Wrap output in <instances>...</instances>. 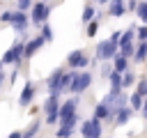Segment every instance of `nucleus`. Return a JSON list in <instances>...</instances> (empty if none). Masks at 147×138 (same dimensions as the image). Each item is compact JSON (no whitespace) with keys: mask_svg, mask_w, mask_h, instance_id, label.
Here are the masks:
<instances>
[{"mask_svg":"<svg viewBox=\"0 0 147 138\" xmlns=\"http://www.w3.org/2000/svg\"><path fill=\"white\" fill-rule=\"evenodd\" d=\"M23 60H25V41H23V39H16V41L2 53V57H0L2 67H5V64H18V67H21Z\"/></svg>","mask_w":147,"mask_h":138,"instance_id":"obj_1","label":"nucleus"},{"mask_svg":"<svg viewBox=\"0 0 147 138\" xmlns=\"http://www.w3.org/2000/svg\"><path fill=\"white\" fill-rule=\"evenodd\" d=\"M60 97L57 92H48L46 101H44V113H46V124H57L60 122Z\"/></svg>","mask_w":147,"mask_h":138,"instance_id":"obj_2","label":"nucleus"},{"mask_svg":"<svg viewBox=\"0 0 147 138\" xmlns=\"http://www.w3.org/2000/svg\"><path fill=\"white\" fill-rule=\"evenodd\" d=\"M48 16H51V5H48L46 0L32 2V7H30V23H32V25L41 28V25L48 21Z\"/></svg>","mask_w":147,"mask_h":138,"instance_id":"obj_3","label":"nucleus"},{"mask_svg":"<svg viewBox=\"0 0 147 138\" xmlns=\"http://www.w3.org/2000/svg\"><path fill=\"white\" fill-rule=\"evenodd\" d=\"M94 76L87 69H74V78H71V94H83L90 85H92Z\"/></svg>","mask_w":147,"mask_h":138,"instance_id":"obj_4","label":"nucleus"},{"mask_svg":"<svg viewBox=\"0 0 147 138\" xmlns=\"http://www.w3.org/2000/svg\"><path fill=\"white\" fill-rule=\"evenodd\" d=\"M119 51V44L115 41V39H106V41H99L96 44V51H94V57L99 60V62H108V60H113L115 57V53Z\"/></svg>","mask_w":147,"mask_h":138,"instance_id":"obj_5","label":"nucleus"},{"mask_svg":"<svg viewBox=\"0 0 147 138\" xmlns=\"http://www.w3.org/2000/svg\"><path fill=\"white\" fill-rule=\"evenodd\" d=\"M101 133H103V120L92 115V117L80 122V136L83 138H101Z\"/></svg>","mask_w":147,"mask_h":138,"instance_id":"obj_6","label":"nucleus"},{"mask_svg":"<svg viewBox=\"0 0 147 138\" xmlns=\"http://www.w3.org/2000/svg\"><path fill=\"white\" fill-rule=\"evenodd\" d=\"M9 25L18 32V34H25V30H28V25H32L30 23V18H28V12H21V9H11V18H9Z\"/></svg>","mask_w":147,"mask_h":138,"instance_id":"obj_7","label":"nucleus"},{"mask_svg":"<svg viewBox=\"0 0 147 138\" xmlns=\"http://www.w3.org/2000/svg\"><path fill=\"white\" fill-rule=\"evenodd\" d=\"M67 69H85L87 64H90V57L85 55V51L83 48H76V51H71L69 55H67Z\"/></svg>","mask_w":147,"mask_h":138,"instance_id":"obj_8","label":"nucleus"},{"mask_svg":"<svg viewBox=\"0 0 147 138\" xmlns=\"http://www.w3.org/2000/svg\"><path fill=\"white\" fill-rule=\"evenodd\" d=\"M67 69L64 67H57L55 71H51V76L46 78V90L48 92H57L60 94V87H62V78H64Z\"/></svg>","mask_w":147,"mask_h":138,"instance_id":"obj_9","label":"nucleus"},{"mask_svg":"<svg viewBox=\"0 0 147 138\" xmlns=\"http://www.w3.org/2000/svg\"><path fill=\"white\" fill-rule=\"evenodd\" d=\"M103 101L113 108V113H117L122 106H126V103H129V97L124 94V90H122V92H108V94L103 97Z\"/></svg>","mask_w":147,"mask_h":138,"instance_id":"obj_10","label":"nucleus"},{"mask_svg":"<svg viewBox=\"0 0 147 138\" xmlns=\"http://www.w3.org/2000/svg\"><path fill=\"white\" fill-rule=\"evenodd\" d=\"M78 94H74V97H69V99H64L62 103H60V120H67V117H71V115H76L78 113Z\"/></svg>","mask_w":147,"mask_h":138,"instance_id":"obj_11","label":"nucleus"},{"mask_svg":"<svg viewBox=\"0 0 147 138\" xmlns=\"http://www.w3.org/2000/svg\"><path fill=\"white\" fill-rule=\"evenodd\" d=\"M34 92H37L34 83H32V80H28V83L23 85V90H21V97H18V106H21V108H28V106L34 101Z\"/></svg>","mask_w":147,"mask_h":138,"instance_id":"obj_12","label":"nucleus"},{"mask_svg":"<svg viewBox=\"0 0 147 138\" xmlns=\"http://www.w3.org/2000/svg\"><path fill=\"white\" fill-rule=\"evenodd\" d=\"M44 44H46V39L41 37V32H39V34H34L32 39H28V41H25V60H30V57H32V55L44 46Z\"/></svg>","mask_w":147,"mask_h":138,"instance_id":"obj_13","label":"nucleus"},{"mask_svg":"<svg viewBox=\"0 0 147 138\" xmlns=\"http://www.w3.org/2000/svg\"><path fill=\"white\" fill-rule=\"evenodd\" d=\"M92 115H94V117H99V120H103V122H106V120H115L113 108H110V106H108L103 99H101V101L94 106V113H92Z\"/></svg>","mask_w":147,"mask_h":138,"instance_id":"obj_14","label":"nucleus"},{"mask_svg":"<svg viewBox=\"0 0 147 138\" xmlns=\"http://www.w3.org/2000/svg\"><path fill=\"white\" fill-rule=\"evenodd\" d=\"M133 113H136V110H133L129 103H126V106H122V108L115 113V120H113V122H115V126H124V124L133 117Z\"/></svg>","mask_w":147,"mask_h":138,"instance_id":"obj_15","label":"nucleus"},{"mask_svg":"<svg viewBox=\"0 0 147 138\" xmlns=\"http://www.w3.org/2000/svg\"><path fill=\"white\" fill-rule=\"evenodd\" d=\"M108 14L110 16H124L126 14V0H110L108 2Z\"/></svg>","mask_w":147,"mask_h":138,"instance_id":"obj_16","label":"nucleus"},{"mask_svg":"<svg viewBox=\"0 0 147 138\" xmlns=\"http://www.w3.org/2000/svg\"><path fill=\"white\" fill-rule=\"evenodd\" d=\"M101 18H103V14L96 12V16H94L92 21H87V28H85V34H87V37H96V32H99V28H101Z\"/></svg>","mask_w":147,"mask_h":138,"instance_id":"obj_17","label":"nucleus"},{"mask_svg":"<svg viewBox=\"0 0 147 138\" xmlns=\"http://www.w3.org/2000/svg\"><path fill=\"white\" fill-rule=\"evenodd\" d=\"M129 60H131V57H126V55H122V53L117 51L115 57H113V69L119 71V74H124V71L129 69Z\"/></svg>","mask_w":147,"mask_h":138,"instance_id":"obj_18","label":"nucleus"},{"mask_svg":"<svg viewBox=\"0 0 147 138\" xmlns=\"http://www.w3.org/2000/svg\"><path fill=\"white\" fill-rule=\"evenodd\" d=\"M108 83H110V92H122L124 90V85H122V74L119 71H110V76H108Z\"/></svg>","mask_w":147,"mask_h":138,"instance_id":"obj_19","label":"nucleus"},{"mask_svg":"<svg viewBox=\"0 0 147 138\" xmlns=\"http://www.w3.org/2000/svg\"><path fill=\"white\" fill-rule=\"evenodd\" d=\"M133 62H138V64L147 62V44H145V41H136V53H133Z\"/></svg>","mask_w":147,"mask_h":138,"instance_id":"obj_20","label":"nucleus"},{"mask_svg":"<svg viewBox=\"0 0 147 138\" xmlns=\"http://www.w3.org/2000/svg\"><path fill=\"white\" fill-rule=\"evenodd\" d=\"M131 44H136V28L124 30L122 37H119V48H122V46H131Z\"/></svg>","mask_w":147,"mask_h":138,"instance_id":"obj_21","label":"nucleus"},{"mask_svg":"<svg viewBox=\"0 0 147 138\" xmlns=\"http://www.w3.org/2000/svg\"><path fill=\"white\" fill-rule=\"evenodd\" d=\"M142 101H145V97H142V94H138L136 90L129 94V106H131L136 113H140V108H142Z\"/></svg>","mask_w":147,"mask_h":138,"instance_id":"obj_22","label":"nucleus"},{"mask_svg":"<svg viewBox=\"0 0 147 138\" xmlns=\"http://www.w3.org/2000/svg\"><path fill=\"white\" fill-rule=\"evenodd\" d=\"M96 16V7L92 5V2H87L85 7H83V14H80V23H87V21H92Z\"/></svg>","mask_w":147,"mask_h":138,"instance_id":"obj_23","label":"nucleus"},{"mask_svg":"<svg viewBox=\"0 0 147 138\" xmlns=\"http://www.w3.org/2000/svg\"><path fill=\"white\" fill-rule=\"evenodd\" d=\"M39 126H41V120H32V122H30V126L23 131V138H34V136H37V131H39Z\"/></svg>","mask_w":147,"mask_h":138,"instance_id":"obj_24","label":"nucleus"},{"mask_svg":"<svg viewBox=\"0 0 147 138\" xmlns=\"http://www.w3.org/2000/svg\"><path fill=\"white\" fill-rule=\"evenodd\" d=\"M122 85H124V90H126V87H136V74L126 69V71L122 74Z\"/></svg>","mask_w":147,"mask_h":138,"instance_id":"obj_25","label":"nucleus"},{"mask_svg":"<svg viewBox=\"0 0 147 138\" xmlns=\"http://www.w3.org/2000/svg\"><path fill=\"white\" fill-rule=\"evenodd\" d=\"M39 32H41V37L46 39V44H51V41H53V37H55V34H53V28H51V23H48V21L39 28Z\"/></svg>","mask_w":147,"mask_h":138,"instance_id":"obj_26","label":"nucleus"},{"mask_svg":"<svg viewBox=\"0 0 147 138\" xmlns=\"http://www.w3.org/2000/svg\"><path fill=\"white\" fill-rule=\"evenodd\" d=\"M136 16H138L142 23H147V0H140V2H138V7H136Z\"/></svg>","mask_w":147,"mask_h":138,"instance_id":"obj_27","label":"nucleus"},{"mask_svg":"<svg viewBox=\"0 0 147 138\" xmlns=\"http://www.w3.org/2000/svg\"><path fill=\"white\" fill-rule=\"evenodd\" d=\"M71 133H74V126H64V124H60L57 131H55L57 138H71Z\"/></svg>","mask_w":147,"mask_h":138,"instance_id":"obj_28","label":"nucleus"},{"mask_svg":"<svg viewBox=\"0 0 147 138\" xmlns=\"http://www.w3.org/2000/svg\"><path fill=\"white\" fill-rule=\"evenodd\" d=\"M138 94H142V97H147V78L142 76V78H138L136 80V87H133Z\"/></svg>","mask_w":147,"mask_h":138,"instance_id":"obj_29","label":"nucleus"},{"mask_svg":"<svg viewBox=\"0 0 147 138\" xmlns=\"http://www.w3.org/2000/svg\"><path fill=\"white\" fill-rule=\"evenodd\" d=\"M136 41H147V23L136 28Z\"/></svg>","mask_w":147,"mask_h":138,"instance_id":"obj_30","label":"nucleus"},{"mask_svg":"<svg viewBox=\"0 0 147 138\" xmlns=\"http://www.w3.org/2000/svg\"><path fill=\"white\" fill-rule=\"evenodd\" d=\"M32 2H34V0H16V9H21V12H28V9L32 7Z\"/></svg>","mask_w":147,"mask_h":138,"instance_id":"obj_31","label":"nucleus"},{"mask_svg":"<svg viewBox=\"0 0 147 138\" xmlns=\"http://www.w3.org/2000/svg\"><path fill=\"white\" fill-rule=\"evenodd\" d=\"M110 71H113V64H103V67H101V76H103V78H108Z\"/></svg>","mask_w":147,"mask_h":138,"instance_id":"obj_32","label":"nucleus"},{"mask_svg":"<svg viewBox=\"0 0 147 138\" xmlns=\"http://www.w3.org/2000/svg\"><path fill=\"white\" fill-rule=\"evenodd\" d=\"M138 7V0H126V12H136Z\"/></svg>","mask_w":147,"mask_h":138,"instance_id":"obj_33","label":"nucleus"},{"mask_svg":"<svg viewBox=\"0 0 147 138\" xmlns=\"http://www.w3.org/2000/svg\"><path fill=\"white\" fill-rule=\"evenodd\" d=\"M140 113H142V117L147 120V97H145V101H142V108H140Z\"/></svg>","mask_w":147,"mask_h":138,"instance_id":"obj_34","label":"nucleus"},{"mask_svg":"<svg viewBox=\"0 0 147 138\" xmlns=\"http://www.w3.org/2000/svg\"><path fill=\"white\" fill-rule=\"evenodd\" d=\"M119 37H122V32H119V30H115V32H113V34H110V39H115V41H117V44H119Z\"/></svg>","mask_w":147,"mask_h":138,"instance_id":"obj_35","label":"nucleus"},{"mask_svg":"<svg viewBox=\"0 0 147 138\" xmlns=\"http://www.w3.org/2000/svg\"><path fill=\"white\" fill-rule=\"evenodd\" d=\"M7 138H23V131H11Z\"/></svg>","mask_w":147,"mask_h":138,"instance_id":"obj_36","label":"nucleus"},{"mask_svg":"<svg viewBox=\"0 0 147 138\" xmlns=\"http://www.w3.org/2000/svg\"><path fill=\"white\" fill-rule=\"evenodd\" d=\"M5 78H7V76H5V71L0 69V87H2V83H5Z\"/></svg>","mask_w":147,"mask_h":138,"instance_id":"obj_37","label":"nucleus"},{"mask_svg":"<svg viewBox=\"0 0 147 138\" xmlns=\"http://www.w3.org/2000/svg\"><path fill=\"white\" fill-rule=\"evenodd\" d=\"M92 2H99V5H108L110 0H92Z\"/></svg>","mask_w":147,"mask_h":138,"instance_id":"obj_38","label":"nucleus"},{"mask_svg":"<svg viewBox=\"0 0 147 138\" xmlns=\"http://www.w3.org/2000/svg\"><path fill=\"white\" fill-rule=\"evenodd\" d=\"M0 69H2V62H0Z\"/></svg>","mask_w":147,"mask_h":138,"instance_id":"obj_39","label":"nucleus"},{"mask_svg":"<svg viewBox=\"0 0 147 138\" xmlns=\"http://www.w3.org/2000/svg\"><path fill=\"white\" fill-rule=\"evenodd\" d=\"M108 138H110V136H108Z\"/></svg>","mask_w":147,"mask_h":138,"instance_id":"obj_40","label":"nucleus"}]
</instances>
